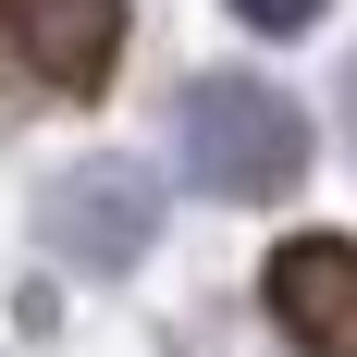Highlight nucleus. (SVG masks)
<instances>
[{
	"label": "nucleus",
	"instance_id": "7ed1b4c3",
	"mask_svg": "<svg viewBox=\"0 0 357 357\" xmlns=\"http://www.w3.org/2000/svg\"><path fill=\"white\" fill-rule=\"evenodd\" d=\"M123 25H136V0H0V50L50 99H99L123 62Z\"/></svg>",
	"mask_w": 357,
	"mask_h": 357
},
{
	"label": "nucleus",
	"instance_id": "f257e3e1",
	"mask_svg": "<svg viewBox=\"0 0 357 357\" xmlns=\"http://www.w3.org/2000/svg\"><path fill=\"white\" fill-rule=\"evenodd\" d=\"M173 148H185V185H197V197L259 210V197H284V185L308 173V111H296L271 74H197Z\"/></svg>",
	"mask_w": 357,
	"mask_h": 357
},
{
	"label": "nucleus",
	"instance_id": "f03ea898",
	"mask_svg": "<svg viewBox=\"0 0 357 357\" xmlns=\"http://www.w3.org/2000/svg\"><path fill=\"white\" fill-rule=\"evenodd\" d=\"M259 308L296 357H357V234H284L259 271Z\"/></svg>",
	"mask_w": 357,
	"mask_h": 357
},
{
	"label": "nucleus",
	"instance_id": "39448f33",
	"mask_svg": "<svg viewBox=\"0 0 357 357\" xmlns=\"http://www.w3.org/2000/svg\"><path fill=\"white\" fill-rule=\"evenodd\" d=\"M333 0H234V25H259V37H308Z\"/></svg>",
	"mask_w": 357,
	"mask_h": 357
},
{
	"label": "nucleus",
	"instance_id": "20e7f679",
	"mask_svg": "<svg viewBox=\"0 0 357 357\" xmlns=\"http://www.w3.org/2000/svg\"><path fill=\"white\" fill-rule=\"evenodd\" d=\"M148 234H160V197H148L136 160H86V173L50 185V247H62L74 271H123Z\"/></svg>",
	"mask_w": 357,
	"mask_h": 357
}]
</instances>
